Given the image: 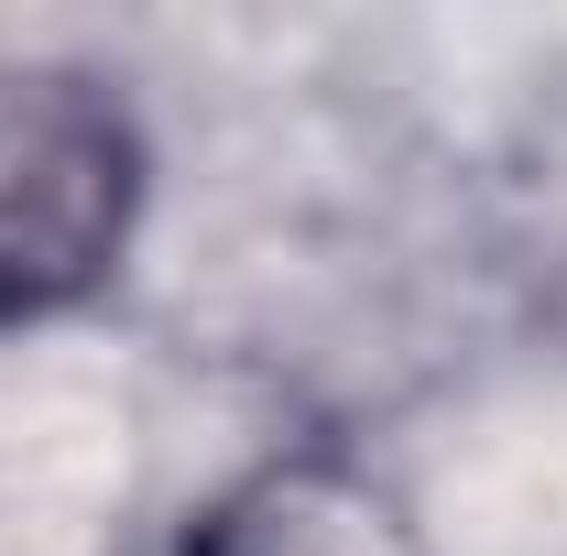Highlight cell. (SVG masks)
<instances>
[{
  "label": "cell",
  "mask_w": 567,
  "mask_h": 556,
  "mask_svg": "<svg viewBox=\"0 0 567 556\" xmlns=\"http://www.w3.org/2000/svg\"><path fill=\"white\" fill-rule=\"evenodd\" d=\"M186 556H425L415 502L350 447H284L197 513Z\"/></svg>",
  "instance_id": "obj_2"
},
{
  "label": "cell",
  "mask_w": 567,
  "mask_h": 556,
  "mask_svg": "<svg viewBox=\"0 0 567 556\" xmlns=\"http://www.w3.org/2000/svg\"><path fill=\"white\" fill-rule=\"evenodd\" d=\"M142 132L87 66H0V328L66 317L142 229Z\"/></svg>",
  "instance_id": "obj_1"
}]
</instances>
